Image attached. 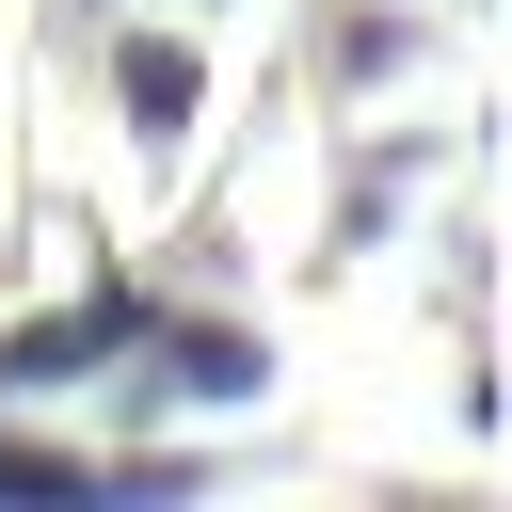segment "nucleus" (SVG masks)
Returning <instances> with one entry per match:
<instances>
[{
	"label": "nucleus",
	"mask_w": 512,
	"mask_h": 512,
	"mask_svg": "<svg viewBox=\"0 0 512 512\" xmlns=\"http://www.w3.org/2000/svg\"><path fill=\"white\" fill-rule=\"evenodd\" d=\"M128 336H160L128 288H96V304H64V320H32V336H0V384H48V368H96V352H128Z\"/></svg>",
	"instance_id": "f257e3e1"
},
{
	"label": "nucleus",
	"mask_w": 512,
	"mask_h": 512,
	"mask_svg": "<svg viewBox=\"0 0 512 512\" xmlns=\"http://www.w3.org/2000/svg\"><path fill=\"white\" fill-rule=\"evenodd\" d=\"M0 496H32V512H64V496H96V464H64V448H32V432H0Z\"/></svg>",
	"instance_id": "f03ea898"
},
{
	"label": "nucleus",
	"mask_w": 512,
	"mask_h": 512,
	"mask_svg": "<svg viewBox=\"0 0 512 512\" xmlns=\"http://www.w3.org/2000/svg\"><path fill=\"white\" fill-rule=\"evenodd\" d=\"M128 112L176 128V112H192V48H128Z\"/></svg>",
	"instance_id": "7ed1b4c3"
},
{
	"label": "nucleus",
	"mask_w": 512,
	"mask_h": 512,
	"mask_svg": "<svg viewBox=\"0 0 512 512\" xmlns=\"http://www.w3.org/2000/svg\"><path fill=\"white\" fill-rule=\"evenodd\" d=\"M176 368H192V400H240V384H256V352H240V336H176Z\"/></svg>",
	"instance_id": "20e7f679"
}]
</instances>
